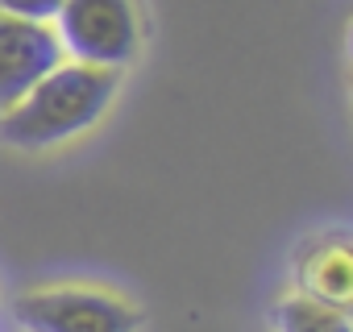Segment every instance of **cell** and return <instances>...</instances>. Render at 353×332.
Here are the masks:
<instances>
[{
  "label": "cell",
  "instance_id": "6da1fadb",
  "mask_svg": "<svg viewBox=\"0 0 353 332\" xmlns=\"http://www.w3.org/2000/svg\"><path fill=\"white\" fill-rule=\"evenodd\" d=\"M117 87H121L117 71L88 63H59L13 108L0 112V137L17 149H50L59 141H71L108 112Z\"/></svg>",
  "mask_w": 353,
  "mask_h": 332
},
{
  "label": "cell",
  "instance_id": "7a4b0ae2",
  "mask_svg": "<svg viewBox=\"0 0 353 332\" xmlns=\"http://www.w3.org/2000/svg\"><path fill=\"white\" fill-rule=\"evenodd\" d=\"M50 25L71 63L121 71L141 50V13L133 0H63Z\"/></svg>",
  "mask_w": 353,
  "mask_h": 332
},
{
  "label": "cell",
  "instance_id": "3957f363",
  "mask_svg": "<svg viewBox=\"0 0 353 332\" xmlns=\"http://www.w3.org/2000/svg\"><path fill=\"white\" fill-rule=\"evenodd\" d=\"M17 324L26 332H137L141 315L96 287H38L17 299Z\"/></svg>",
  "mask_w": 353,
  "mask_h": 332
},
{
  "label": "cell",
  "instance_id": "277c9868",
  "mask_svg": "<svg viewBox=\"0 0 353 332\" xmlns=\"http://www.w3.org/2000/svg\"><path fill=\"white\" fill-rule=\"evenodd\" d=\"M59 63H67V54L50 21H26L0 13V112L13 108Z\"/></svg>",
  "mask_w": 353,
  "mask_h": 332
},
{
  "label": "cell",
  "instance_id": "5b68a950",
  "mask_svg": "<svg viewBox=\"0 0 353 332\" xmlns=\"http://www.w3.org/2000/svg\"><path fill=\"white\" fill-rule=\"evenodd\" d=\"M295 278L303 287V295L312 299H324V303H336V307H349V295H353V266H349V245L341 237H320L312 241L299 262H295Z\"/></svg>",
  "mask_w": 353,
  "mask_h": 332
},
{
  "label": "cell",
  "instance_id": "8992f818",
  "mask_svg": "<svg viewBox=\"0 0 353 332\" xmlns=\"http://www.w3.org/2000/svg\"><path fill=\"white\" fill-rule=\"evenodd\" d=\"M274 328L279 332H353L349 307L312 299V295H291L274 307Z\"/></svg>",
  "mask_w": 353,
  "mask_h": 332
},
{
  "label": "cell",
  "instance_id": "52a82bcc",
  "mask_svg": "<svg viewBox=\"0 0 353 332\" xmlns=\"http://www.w3.org/2000/svg\"><path fill=\"white\" fill-rule=\"evenodd\" d=\"M63 0H0V13L26 17V21H54Z\"/></svg>",
  "mask_w": 353,
  "mask_h": 332
}]
</instances>
